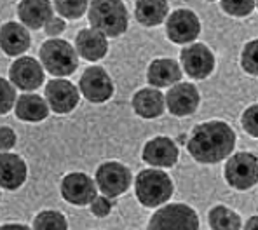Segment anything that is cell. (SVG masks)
Instances as JSON below:
<instances>
[{
    "instance_id": "1",
    "label": "cell",
    "mask_w": 258,
    "mask_h": 230,
    "mask_svg": "<svg viewBox=\"0 0 258 230\" xmlns=\"http://www.w3.org/2000/svg\"><path fill=\"white\" fill-rule=\"evenodd\" d=\"M236 133L223 120H210L194 127L187 141L188 154L201 164H216L232 154Z\"/></svg>"
},
{
    "instance_id": "2",
    "label": "cell",
    "mask_w": 258,
    "mask_h": 230,
    "mask_svg": "<svg viewBox=\"0 0 258 230\" xmlns=\"http://www.w3.org/2000/svg\"><path fill=\"white\" fill-rule=\"evenodd\" d=\"M93 30L105 37H119L127 30L129 18L122 0H93L87 11Z\"/></svg>"
},
{
    "instance_id": "3",
    "label": "cell",
    "mask_w": 258,
    "mask_h": 230,
    "mask_svg": "<svg viewBox=\"0 0 258 230\" xmlns=\"http://www.w3.org/2000/svg\"><path fill=\"white\" fill-rule=\"evenodd\" d=\"M136 197L145 207H157L168 202L173 195V182L168 173L159 169L140 171L135 180Z\"/></svg>"
},
{
    "instance_id": "4",
    "label": "cell",
    "mask_w": 258,
    "mask_h": 230,
    "mask_svg": "<svg viewBox=\"0 0 258 230\" xmlns=\"http://www.w3.org/2000/svg\"><path fill=\"white\" fill-rule=\"evenodd\" d=\"M40 61L44 68L56 77H68L79 66L75 49L61 39H51L40 47Z\"/></svg>"
},
{
    "instance_id": "5",
    "label": "cell",
    "mask_w": 258,
    "mask_h": 230,
    "mask_svg": "<svg viewBox=\"0 0 258 230\" xmlns=\"http://www.w3.org/2000/svg\"><path fill=\"white\" fill-rule=\"evenodd\" d=\"M147 230H199V216L187 204H166L152 214Z\"/></svg>"
},
{
    "instance_id": "6",
    "label": "cell",
    "mask_w": 258,
    "mask_h": 230,
    "mask_svg": "<svg viewBox=\"0 0 258 230\" xmlns=\"http://www.w3.org/2000/svg\"><path fill=\"white\" fill-rule=\"evenodd\" d=\"M225 180L237 190H248L255 187L258 180L256 156L249 152H239L225 164Z\"/></svg>"
},
{
    "instance_id": "7",
    "label": "cell",
    "mask_w": 258,
    "mask_h": 230,
    "mask_svg": "<svg viewBox=\"0 0 258 230\" xmlns=\"http://www.w3.org/2000/svg\"><path fill=\"white\" fill-rule=\"evenodd\" d=\"M131 171L120 162H103L96 171V188L103 192L105 197H117V195L127 192V188L131 187Z\"/></svg>"
},
{
    "instance_id": "8",
    "label": "cell",
    "mask_w": 258,
    "mask_h": 230,
    "mask_svg": "<svg viewBox=\"0 0 258 230\" xmlns=\"http://www.w3.org/2000/svg\"><path fill=\"white\" fill-rule=\"evenodd\" d=\"M79 89L91 103H105L113 96V82L101 66L86 68L79 81Z\"/></svg>"
},
{
    "instance_id": "9",
    "label": "cell",
    "mask_w": 258,
    "mask_h": 230,
    "mask_svg": "<svg viewBox=\"0 0 258 230\" xmlns=\"http://www.w3.org/2000/svg\"><path fill=\"white\" fill-rule=\"evenodd\" d=\"M166 33L174 44H190L199 37L201 21L192 11L178 9L166 20Z\"/></svg>"
},
{
    "instance_id": "10",
    "label": "cell",
    "mask_w": 258,
    "mask_h": 230,
    "mask_svg": "<svg viewBox=\"0 0 258 230\" xmlns=\"http://www.w3.org/2000/svg\"><path fill=\"white\" fill-rule=\"evenodd\" d=\"M181 65L187 75H190L196 81L210 77L215 68V54L211 49L204 44H192L181 51Z\"/></svg>"
},
{
    "instance_id": "11",
    "label": "cell",
    "mask_w": 258,
    "mask_h": 230,
    "mask_svg": "<svg viewBox=\"0 0 258 230\" xmlns=\"http://www.w3.org/2000/svg\"><path fill=\"white\" fill-rule=\"evenodd\" d=\"M9 77L21 91H35L44 82V68L32 56H21L11 65Z\"/></svg>"
},
{
    "instance_id": "12",
    "label": "cell",
    "mask_w": 258,
    "mask_h": 230,
    "mask_svg": "<svg viewBox=\"0 0 258 230\" xmlns=\"http://www.w3.org/2000/svg\"><path fill=\"white\" fill-rule=\"evenodd\" d=\"M96 183L84 173H70L61 182V195L74 206H87L96 197Z\"/></svg>"
},
{
    "instance_id": "13",
    "label": "cell",
    "mask_w": 258,
    "mask_h": 230,
    "mask_svg": "<svg viewBox=\"0 0 258 230\" xmlns=\"http://www.w3.org/2000/svg\"><path fill=\"white\" fill-rule=\"evenodd\" d=\"M199 91L194 84L188 82H180V84H174L168 91L164 98V103L168 107V110L176 117H187L192 115L194 112L199 107Z\"/></svg>"
},
{
    "instance_id": "14",
    "label": "cell",
    "mask_w": 258,
    "mask_h": 230,
    "mask_svg": "<svg viewBox=\"0 0 258 230\" xmlns=\"http://www.w3.org/2000/svg\"><path fill=\"white\" fill-rule=\"evenodd\" d=\"M47 107L56 114H70L79 103V89L64 79H54L45 88Z\"/></svg>"
},
{
    "instance_id": "15",
    "label": "cell",
    "mask_w": 258,
    "mask_h": 230,
    "mask_svg": "<svg viewBox=\"0 0 258 230\" xmlns=\"http://www.w3.org/2000/svg\"><path fill=\"white\" fill-rule=\"evenodd\" d=\"M143 161L155 168H171L178 162V146L171 138L157 136L143 146Z\"/></svg>"
},
{
    "instance_id": "16",
    "label": "cell",
    "mask_w": 258,
    "mask_h": 230,
    "mask_svg": "<svg viewBox=\"0 0 258 230\" xmlns=\"http://www.w3.org/2000/svg\"><path fill=\"white\" fill-rule=\"evenodd\" d=\"M26 162L16 154H0V187L7 190H18L26 182Z\"/></svg>"
},
{
    "instance_id": "17",
    "label": "cell",
    "mask_w": 258,
    "mask_h": 230,
    "mask_svg": "<svg viewBox=\"0 0 258 230\" xmlns=\"http://www.w3.org/2000/svg\"><path fill=\"white\" fill-rule=\"evenodd\" d=\"M75 52H79V56L86 61H98L108 52L107 37L93 28H84L75 37Z\"/></svg>"
},
{
    "instance_id": "18",
    "label": "cell",
    "mask_w": 258,
    "mask_h": 230,
    "mask_svg": "<svg viewBox=\"0 0 258 230\" xmlns=\"http://www.w3.org/2000/svg\"><path fill=\"white\" fill-rule=\"evenodd\" d=\"M32 39L21 23L9 21L0 28V47L7 56H21L30 49Z\"/></svg>"
},
{
    "instance_id": "19",
    "label": "cell",
    "mask_w": 258,
    "mask_h": 230,
    "mask_svg": "<svg viewBox=\"0 0 258 230\" xmlns=\"http://www.w3.org/2000/svg\"><path fill=\"white\" fill-rule=\"evenodd\" d=\"M181 68L174 59L161 58L154 59L147 71V81L154 88H169L181 81Z\"/></svg>"
},
{
    "instance_id": "20",
    "label": "cell",
    "mask_w": 258,
    "mask_h": 230,
    "mask_svg": "<svg viewBox=\"0 0 258 230\" xmlns=\"http://www.w3.org/2000/svg\"><path fill=\"white\" fill-rule=\"evenodd\" d=\"M18 16L25 26L39 30L52 18V6L49 0H21L18 6Z\"/></svg>"
},
{
    "instance_id": "21",
    "label": "cell",
    "mask_w": 258,
    "mask_h": 230,
    "mask_svg": "<svg viewBox=\"0 0 258 230\" xmlns=\"http://www.w3.org/2000/svg\"><path fill=\"white\" fill-rule=\"evenodd\" d=\"M133 108L143 119H155V117L162 115V112L166 108L164 96L155 88L140 89L133 96Z\"/></svg>"
},
{
    "instance_id": "22",
    "label": "cell",
    "mask_w": 258,
    "mask_h": 230,
    "mask_svg": "<svg viewBox=\"0 0 258 230\" xmlns=\"http://www.w3.org/2000/svg\"><path fill=\"white\" fill-rule=\"evenodd\" d=\"M16 115L25 122H40L47 119L49 107L39 94H21L16 98Z\"/></svg>"
},
{
    "instance_id": "23",
    "label": "cell",
    "mask_w": 258,
    "mask_h": 230,
    "mask_svg": "<svg viewBox=\"0 0 258 230\" xmlns=\"http://www.w3.org/2000/svg\"><path fill=\"white\" fill-rule=\"evenodd\" d=\"M168 0H136L135 14L143 26H157L168 18Z\"/></svg>"
},
{
    "instance_id": "24",
    "label": "cell",
    "mask_w": 258,
    "mask_h": 230,
    "mask_svg": "<svg viewBox=\"0 0 258 230\" xmlns=\"http://www.w3.org/2000/svg\"><path fill=\"white\" fill-rule=\"evenodd\" d=\"M208 220L213 230H241V216L227 206H215Z\"/></svg>"
},
{
    "instance_id": "25",
    "label": "cell",
    "mask_w": 258,
    "mask_h": 230,
    "mask_svg": "<svg viewBox=\"0 0 258 230\" xmlns=\"http://www.w3.org/2000/svg\"><path fill=\"white\" fill-rule=\"evenodd\" d=\"M33 230H68L67 218L58 211H42L33 220Z\"/></svg>"
},
{
    "instance_id": "26",
    "label": "cell",
    "mask_w": 258,
    "mask_h": 230,
    "mask_svg": "<svg viewBox=\"0 0 258 230\" xmlns=\"http://www.w3.org/2000/svg\"><path fill=\"white\" fill-rule=\"evenodd\" d=\"M54 7L63 18L79 20L89 7V0H54Z\"/></svg>"
},
{
    "instance_id": "27",
    "label": "cell",
    "mask_w": 258,
    "mask_h": 230,
    "mask_svg": "<svg viewBox=\"0 0 258 230\" xmlns=\"http://www.w3.org/2000/svg\"><path fill=\"white\" fill-rule=\"evenodd\" d=\"M222 9L234 18H244L255 9L256 0H220Z\"/></svg>"
},
{
    "instance_id": "28",
    "label": "cell",
    "mask_w": 258,
    "mask_h": 230,
    "mask_svg": "<svg viewBox=\"0 0 258 230\" xmlns=\"http://www.w3.org/2000/svg\"><path fill=\"white\" fill-rule=\"evenodd\" d=\"M16 103V88L0 77V115L7 114Z\"/></svg>"
},
{
    "instance_id": "29",
    "label": "cell",
    "mask_w": 258,
    "mask_h": 230,
    "mask_svg": "<svg viewBox=\"0 0 258 230\" xmlns=\"http://www.w3.org/2000/svg\"><path fill=\"white\" fill-rule=\"evenodd\" d=\"M256 49H258V42L256 40H251V42L246 44V47L242 49V54H241V65H242V68L246 70V73H249V75L258 73Z\"/></svg>"
},
{
    "instance_id": "30",
    "label": "cell",
    "mask_w": 258,
    "mask_h": 230,
    "mask_svg": "<svg viewBox=\"0 0 258 230\" xmlns=\"http://www.w3.org/2000/svg\"><path fill=\"white\" fill-rule=\"evenodd\" d=\"M256 114H258V107L256 105H251L248 110L242 114V127L251 134L253 138L258 136V124H256Z\"/></svg>"
},
{
    "instance_id": "31",
    "label": "cell",
    "mask_w": 258,
    "mask_h": 230,
    "mask_svg": "<svg viewBox=\"0 0 258 230\" xmlns=\"http://www.w3.org/2000/svg\"><path fill=\"white\" fill-rule=\"evenodd\" d=\"M110 209H112V204H110V201L105 195H101V197H94L93 202H91V213L94 214V216L98 218H105L108 216Z\"/></svg>"
},
{
    "instance_id": "32",
    "label": "cell",
    "mask_w": 258,
    "mask_h": 230,
    "mask_svg": "<svg viewBox=\"0 0 258 230\" xmlns=\"http://www.w3.org/2000/svg\"><path fill=\"white\" fill-rule=\"evenodd\" d=\"M16 145V133H14L11 127L2 126L0 127V150L6 152V150H11Z\"/></svg>"
},
{
    "instance_id": "33",
    "label": "cell",
    "mask_w": 258,
    "mask_h": 230,
    "mask_svg": "<svg viewBox=\"0 0 258 230\" xmlns=\"http://www.w3.org/2000/svg\"><path fill=\"white\" fill-rule=\"evenodd\" d=\"M64 21L61 20V18H56L52 16L51 20L45 23V33H47L49 37H58L59 33L64 32Z\"/></svg>"
},
{
    "instance_id": "34",
    "label": "cell",
    "mask_w": 258,
    "mask_h": 230,
    "mask_svg": "<svg viewBox=\"0 0 258 230\" xmlns=\"http://www.w3.org/2000/svg\"><path fill=\"white\" fill-rule=\"evenodd\" d=\"M0 230H30L26 225L20 223H7V225H0Z\"/></svg>"
},
{
    "instance_id": "35",
    "label": "cell",
    "mask_w": 258,
    "mask_h": 230,
    "mask_svg": "<svg viewBox=\"0 0 258 230\" xmlns=\"http://www.w3.org/2000/svg\"><path fill=\"white\" fill-rule=\"evenodd\" d=\"M256 223H258L256 216H251V218L248 220V223H246L244 230H256Z\"/></svg>"
},
{
    "instance_id": "36",
    "label": "cell",
    "mask_w": 258,
    "mask_h": 230,
    "mask_svg": "<svg viewBox=\"0 0 258 230\" xmlns=\"http://www.w3.org/2000/svg\"><path fill=\"white\" fill-rule=\"evenodd\" d=\"M208 2H215V0H208Z\"/></svg>"
}]
</instances>
